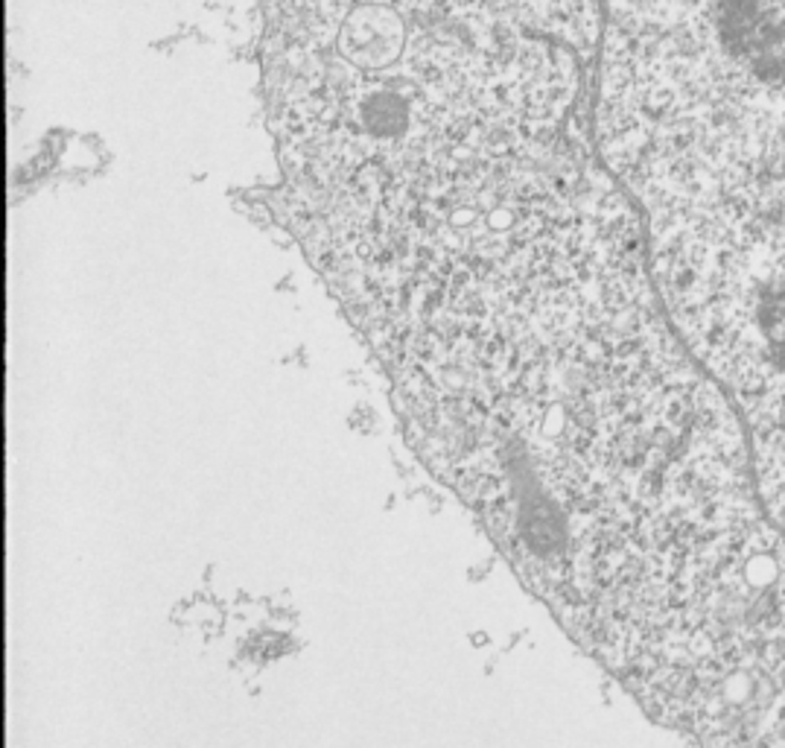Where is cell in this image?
<instances>
[{
  "label": "cell",
  "instance_id": "cell-1",
  "mask_svg": "<svg viewBox=\"0 0 785 748\" xmlns=\"http://www.w3.org/2000/svg\"><path fill=\"white\" fill-rule=\"evenodd\" d=\"M747 748H785V690L771 702Z\"/></svg>",
  "mask_w": 785,
  "mask_h": 748
}]
</instances>
